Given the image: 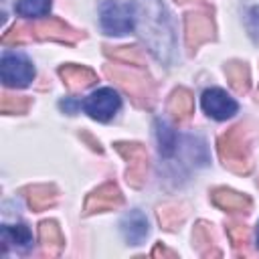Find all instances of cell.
<instances>
[{
	"instance_id": "6da1fadb",
	"label": "cell",
	"mask_w": 259,
	"mask_h": 259,
	"mask_svg": "<svg viewBox=\"0 0 259 259\" xmlns=\"http://www.w3.org/2000/svg\"><path fill=\"white\" fill-rule=\"evenodd\" d=\"M134 28L144 38L148 51L164 63L174 53V28L162 0H134Z\"/></svg>"
},
{
	"instance_id": "7a4b0ae2",
	"label": "cell",
	"mask_w": 259,
	"mask_h": 259,
	"mask_svg": "<svg viewBox=\"0 0 259 259\" xmlns=\"http://www.w3.org/2000/svg\"><path fill=\"white\" fill-rule=\"evenodd\" d=\"M219 154L233 172H247L249 170V148L245 140V132L241 125L229 130L219 140Z\"/></svg>"
},
{
	"instance_id": "3957f363",
	"label": "cell",
	"mask_w": 259,
	"mask_h": 259,
	"mask_svg": "<svg viewBox=\"0 0 259 259\" xmlns=\"http://www.w3.org/2000/svg\"><path fill=\"white\" fill-rule=\"evenodd\" d=\"M99 22L105 34H125L134 28L132 4H121L117 0H103L99 6Z\"/></svg>"
},
{
	"instance_id": "277c9868",
	"label": "cell",
	"mask_w": 259,
	"mask_h": 259,
	"mask_svg": "<svg viewBox=\"0 0 259 259\" xmlns=\"http://www.w3.org/2000/svg\"><path fill=\"white\" fill-rule=\"evenodd\" d=\"M0 73H2V81L6 87H26L32 79H34V67L32 63L18 55V53H4L2 55V63H0Z\"/></svg>"
},
{
	"instance_id": "5b68a950",
	"label": "cell",
	"mask_w": 259,
	"mask_h": 259,
	"mask_svg": "<svg viewBox=\"0 0 259 259\" xmlns=\"http://www.w3.org/2000/svg\"><path fill=\"white\" fill-rule=\"evenodd\" d=\"M121 107V97L111 87H101L83 99V109L97 121H109Z\"/></svg>"
},
{
	"instance_id": "8992f818",
	"label": "cell",
	"mask_w": 259,
	"mask_h": 259,
	"mask_svg": "<svg viewBox=\"0 0 259 259\" xmlns=\"http://www.w3.org/2000/svg\"><path fill=\"white\" fill-rule=\"evenodd\" d=\"M109 77H113L127 93L134 95L136 103L146 105V99L152 97V85L146 75H142L134 67H107L105 69Z\"/></svg>"
},
{
	"instance_id": "52a82bcc",
	"label": "cell",
	"mask_w": 259,
	"mask_h": 259,
	"mask_svg": "<svg viewBox=\"0 0 259 259\" xmlns=\"http://www.w3.org/2000/svg\"><path fill=\"white\" fill-rule=\"evenodd\" d=\"M200 105H202V111L208 117L217 119V121H223V119L233 117L237 113V109H239L237 101L227 91H223L219 87L206 89L202 93V97H200Z\"/></svg>"
},
{
	"instance_id": "ba28073f",
	"label": "cell",
	"mask_w": 259,
	"mask_h": 259,
	"mask_svg": "<svg viewBox=\"0 0 259 259\" xmlns=\"http://www.w3.org/2000/svg\"><path fill=\"white\" fill-rule=\"evenodd\" d=\"M117 152L127 160L130 168H127V182H132L134 186L142 184V178L148 170V156L144 146L140 144H117Z\"/></svg>"
},
{
	"instance_id": "9c48e42d",
	"label": "cell",
	"mask_w": 259,
	"mask_h": 259,
	"mask_svg": "<svg viewBox=\"0 0 259 259\" xmlns=\"http://www.w3.org/2000/svg\"><path fill=\"white\" fill-rule=\"evenodd\" d=\"M212 36V20L204 12H190L186 16V45L196 49Z\"/></svg>"
},
{
	"instance_id": "30bf717a",
	"label": "cell",
	"mask_w": 259,
	"mask_h": 259,
	"mask_svg": "<svg viewBox=\"0 0 259 259\" xmlns=\"http://www.w3.org/2000/svg\"><path fill=\"white\" fill-rule=\"evenodd\" d=\"M30 32H32V36L42 38V40L51 38V40H61V42H73L77 38V32L59 18L40 20L34 26H30Z\"/></svg>"
},
{
	"instance_id": "8fae6325",
	"label": "cell",
	"mask_w": 259,
	"mask_h": 259,
	"mask_svg": "<svg viewBox=\"0 0 259 259\" xmlns=\"http://www.w3.org/2000/svg\"><path fill=\"white\" fill-rule=\"evenodd\" d=\"M123 202L121 198V192L115 184L107 182L103 186H99L95 192L89 194L87 202H85V212H101V210H109V208H115Z\"/></svg>"
},
{
	"instance_id": "7c38bea8",
	"label": "cell",
	"mask_w": 259,
	"mask_h": 259,
	"mask_svg": "<svg viewBox=\"0 0 259 259\" xmlns=\"http://www.w3.org/2000/svg\"><path fill=\"white\" fill-rule=\"evenodd\" d=\"M59 75L63 77L69 91H83L85 87H89L97 81L95 73L81 65H65L59 69Z\"/></svg>"
},
{
	"instance_id": "4fadbf2b",
	"label": "cell",
	"mask_w": 259,
	"mask_h": 259,
	"mask_svg": "<svg viewBox=\"0 0 259 259\" xmlns=\"http://www.w3.org/2000/svg\"><path fill=\"white\" fill-rule=\"evenodd\" d=\"M4 251L16 249V251H26L32 245V233L26 225H4L0 231Z\"/></svg>"
},
{
	"instance_id": "5bb4252c",
	"label": "cell",
	"mask_w": 259,
	"mask_h": 259,
	"mask_svg": "<svg viewBox=\"0 0 259 259\" xmlns=\"http://www.w3.org/2000/svg\"><path fill=\"white\" fill-rule=\"evenodd\" d=\"M121 233L130 245H140L148 235V221L140 210H130L121 219Z\"/></svg>"
},
{
	"instance_id": "9a60e30c",
	"label": "cell",
	"mask_w": 259,
	"mask_h": 259,
	"mask_svg": "<svg viewBox=\"0 0 259 259\" xmlns=\"http://www.w3.org/2000/svg\"><path fill=\"white\" fill-rule=\"evenodd\" d=\"M212 202L223 208V210H237V212H247L251 208V200L245 194H239L235 190L227 188H217L212 192Z\"/></svg>"
},
{
	"instance_id": "2e32d148",
	"label": "cell",
	"mask_w": 259,
	"mask_h": 259,
	"mask_svg": "<svg viewBox=\"0 0 259 259\" xmlns=\"http://www.w3.org/2000/svg\"><path fill=\"white\" fill-rule=\"evenodd\" d=\"M168 109L174 115V119H178V121L188 119L190 113H192V95H190V91H186L182 87L176 89L172 93L170 101H168Z\"/></svg>"
},
{
	"instance_id": "e0dca14e",
	"label": "cell",
	"mask_w": 259,
	"mask_h": 259,
	"mask_svg": "<svg viewBox=\"0 0 259 259\" xmlns=\"http://www.w3.org/2000/svg\"><path fill=\"white\" fill-rule=\"evenodd\" d=\"M38 235H40V243L45 247V251L49 253H59V249L63 247L65 239L61 235V229L57 227V223L53 221H42L40 223V229H38Z\"/></svg>"
},
{
	"instance_id": "ac0fdd59",
	"label": "cell",
	"mask_w": 259,
	"mask_h": 259,
	"mask_svg": "<svg viewBox=\"0 0 259 259\" xmlns=\"http://www.w3.org/2000/svg\"><path fill=\"white\" fill-rule=\"evenodd\" d=\"M26 198H28V204L34 208V210H42L47 206H53L55 200H57V190L53 186H47V184H38V186H32L26 190Z\"/></svg>"
},
{
	"instance_id": "d6986e66",
	"label": "cell",
	"mask_w": 259,
	"mask_h": 259,
	"mask_svg": "<svg viewBox=\"0 0 259 259\" xmlns=\"http://www.w3.org/2000/svg\"><path fill=\"white\" fill-rule=\"evenodd\" d=\"M14 10L18 16H24V18H40L49 14L51 0H16Z\"/></svg>"
},
{
	"instance_id": "ffe728a7",
	"label": "cell",
	"mask_w": 259,
	"mask_h": 259,
	"mask_svg": "<svg viewBox=\"0 0 259 259\" xmlns=\"http://www.w3.org/2000/svg\"><path fill=\"white\" fill-rule=\"evenodd\" d=\"M225 73L229 77L231 87L237 93H247V89H249V69L243 63H229L225 67Z\"/></svg>"
},
{
	"instance_id": "44dd1931",
	"label": "cell",
	"mask_w": 259,
	"mask_h": 259,
	"mask_svg": "<svg viewBox=\"0 0 259 259\" xmlns=\"http://www.w3.org/2000/svg\"><path fill=\"white\" fill-rule=\"evenodd\" d=\"M158 127V144H160V154L164 158H170L178 152V136L168 127L166 121H156Z\"/></svg>"
},
{
	"instance_id": "7402d4cb",
	"label": "cell",
	"mask_w": 259,
	"mask_h": 259,
	"mask_svg": "<svg viewBox=\"0 0 259 259\" xmlns=\"http://www.w3.org/2000/svg\"><path fill=\"white\" fill-rule=\"evenodd\" d=\"M107 55L113 57V59H117V61H125L130 65H140L142 59H144L142 51L136 49V47H119L115 51H107Z\"/></svg>"
},
{
	"instance_id": "603a6c76",
	"label": "cell",
	"mask_w": 259,
	"mask_h": 259,
	"mask_svg": "<svg viewBox=\"0 0 259 259\" xmlns=\"http://www.w3.org/2000/svg\"><path fill=\"white\" fill-rule=\"evenodd\" d=\"M28 105H30V101L26 97H12L8 93L2 95V103H0L4 113H22V111H26Z\"/></svg>"
},
{
	"instance_id": "cb8c5ba5",
	"label": "cell",
	"mask_w": 259,
	"mask_h": 259,
	"mask_svg": "<svg viewBox=\"0 0 259 259\" xmlns=\"http://www.w3.org/2000/svg\"><path fill=\"white\" fill-rule=\"evenodd\" d=\"M158 219H160V223L166 229H174V225L182 219V214H180V208L178 206H164V208L158 210Z\"/></svg>"
},
{
	"instance_id": "d4e9b609",
	"label": "cell",
	"mask_w": 259,
	"mask_h": 259,
	"mask_svg": "<svg viewBox=\"0 0 259 259\" xmlns=\"http://www.w3.org/2000/svg\"><path fill=\"white\" fill-rule=\"evenodd\" d=\"M227 231H229V237H231V241H233L235 247L247 243V227H245V225H241V223H233V225H229Z\"/></svg>"
},
{
	"instance_id": "484cf974",
	"label": "cell",
	"mask_w": 259,
	"mask_h": 259,
	"mask_svg": "<svg viewBox=\"0 0 259 259\" xmlns=\"http://www.w3.org/2000/svg\"><path fill=\"white\" fill-rule=\"evenodd\" d=\"M247 26H249V32L253 34V38L259 40V6L251 8L249 18H247Z\"/></svg>"
},
{
	"instance_id": "4316f807",
	"label": "cell",
	"mask_w": 259,
	"mask_h": 259,
	"mask_svg": "<svg viewBox=\"0 0 259 259\" xmlns=\"http://www.w3.org/2000/svg\"><path fill=\"white\" fill-rule=\"evenodd\" d=\"M22 26H14L10 32H6L4 36H2V42L4 45H16V42H22V40H26V36L22 34Z\"/></svg>"
},
{
	"instance_id": "83f0119b",
	"label": "cell",
	"mask_w": 259,
	"mask_h": 259,
	"mask_svg": "<svg viewBox=\"0 0 259 259\" xmlns=\"http://www.w3.org/2000/svg\"><path fill=\"white\" fill-rule=\"evenodd\" d=\"M257 247H259V223H257Z\"/></svg>"
},
{
	"instance_id": "f1b7e54d",
	"label": "cell",
	"mask_w": 259,
	"mask_h": 259,
	"mask_svg": "<svg viewBox=\"0 0 259 259\" xmlns=\"http://www.w3.org/2000/svg\"><path fill=\"white\" fill-rule=\"evenodd\" d=\"M257 95H259V93H257Z\"/></svg>"
}]
</instances>
